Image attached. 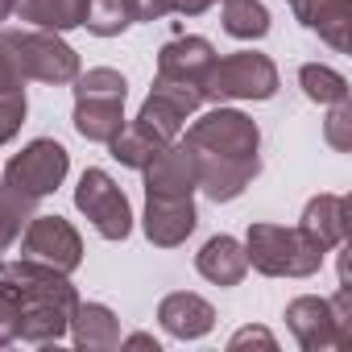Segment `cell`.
Listing matches in <instances>:
<instances>
[{
	"label": "cell",
	"instance_id": "9a60e30c",
	"mask_svg": "<svg viewBox=\"0 0 352 352\" xmlns=\"http://www.w3.org/2000/svg\"><path fill=\"white\" fill-rule=\"evenodd\" d=\"M212 63H216L212 42L208 38H195V34L174 38V42H166L157 50V75L162 79H174V83H195L199 87Z\"/></svg>",
	"mask_w": 352,
	"mask_h": 352
},
{
	"label": "cell",
	"instance_id": "d6a6232c",
	"mask_svg": "<svg viewBox=\"0 0 352 352\" xmlns=\"http://www.w3.org/2000/svg\"><path fill=\"white\" fill-rule=\"evenodd\" d=\"M120 344H124V348H153V352H157V340H153V336H141V331L129 336V340H120Z\"/></svg>",
	"mask_w": 352,
	"mask_h": 352
},
{
	"label": "cell",
	"instance_id": "6da1fadb",
	"mask_svg": "<svg viewBox=\"0 0 352 352\" xmlns=\"http://www.w3.org/2000/svg\"><path fill=\"white\" fill-rule=\"evenodd\" d=\"M187 149L195 153L199 191L216 204L236 199L261 170V129L253 116L216 104L187 129Z\"/></svg>",
	"mask_w": 352,
	"mask_h": 352
},
{
	"label": "cell",
	"instance_id": "ba28073f",
	"mask_svg": "<svg viewBox=\"0 0 352 352\" xmlns=\"http://www.w3.org/2000/svg\"><path fill=\"white\" fill-rule=\"evenodd\" d=\"M75 208L91 220V228L104 241H124L133 232V208L124 199V191L112 183L108 170H83V179L75 187Z\"/></svg>",
	"mask_w": 352,
	"mask_h": 352
},
{
	"label": "cell",
	"instance_id": "44dd1931",
	"mask_svg": "<svg viewBox=\"0 0 352 352\" xmlns=\"http://www.w3.org/2000/svg\"><path fill=\"white\" fill-rule=\"evenodd\" d=\"M34 204L38 199H30L25 191H17L9 179H0V257L21 241L25 224L34 220Z\"/></svg>",
	"mask_w": 352,
	"mask_h": 352
},
{
	"label": "cell",
	"instance_id": "8fae6325",
	"mask_svg": "<svg viewBox=\"0 0 352 352\" xmlns=\"http://www.w3.org/2000/svg\"><path fill=\"white\" fill-rule=\"evenodd\" d=\"M21 257L42 261L58 274H75L83 265V241L63 216H34L21 232Z\"/></svg>",
	"mask_w": 352,
	"mask_h": 352
},
{
	"label": "cell",
	"instance_id": "d4e9b609",
	"mask_svg": "<svg viewBox=\"0 0 352 352\" xmlns=\"http://www.w3.org/2000/svg\"><path fill=\"white\" fill-rule=\"evenodd\" d=\"M83 25L96 34V38H116L133 25V13H129V0H87V17Z\"/></svg>",
	"mask_w": 352,
	"mask_h": 352
},
{
	"label": "cell",
	"instance_id": "603a6c76",
	"mask_svg": "<svg viewBox=\"0 0 352 352\" xmlns=\"http://www.w3.org/2000/svg\"><path fill=\"white\" fill-rule=\"evenodd\" d=\"M224 5V34L241 42H257L270 34V9L261 0H220Z\"/></svg>",
	"mask_w": 352,
	"mask_h": 352
},
{
	"label": "cell",
	"instance_id": "9c48e42d",
	"mask_svg": "<svg viewBox=\"0 0 352 352\" xmlns=\"http://www.w3.org/2000/svg\"><path fill=\"white\" fill-rule=\"evenodd\" d=\"M67 170H71V153L54 137H38L21 153H13V162L5 166V179L17 191H25L30 199H46L63 187Z\"/></svg>",
	"mask_w": 352,
	"mask_h": 352
},
{
	"label": "cell",
	"instance_id": "1f68e13d",
	"mask_svg": "<svg viewBox=\"0 0 352 352\" xmlns=\"http://www.w3.org/2000/svg\"><path fill=\"white\" fill-rule=\"evenodd\" d=\"M212 5H220V0H174V13H183V17H199V13H208Z\"/></svg>",
	"mask_w": 352,
	"mask_h": 352
},
{
	"label": "cell",
	"instance_id": "484cf974",
	"mask_svg": "<svg viewBox=\"0 0 352 352\" xmlns=\"http://www.w3.org/2000/svg\"><path fill=\"white\" fill-rule=\"evenodd\" d=\"M323 137L331 149L348 153L352 149V104L340 100V104H327V120H323Z\"/></svg>",
	"mask_w": 352,
	"mask_h": 352
},
{
	"label": "cell",
	"instance_id": "277c9868",
	"mask_svg": "<svg viewBox=\"0 0 352 352\" xmlns=\"http://www.w3.org/2000/svg\"><path fill=\"white\" fill-rule=\"evenodd\" d=\"M286 327L307 352H336L352 344V286L340 282L336 298L298 294L286 302Z\"/></svg>",
	"mask_w": 352,
	"mask_h": 352
},
{
	"label": "cell",
	"instance_id": "f1b7e54d",
	"mask_svg": "<svg viewBox=\"0 0 352 352\" xmlns=\"http://www.w3.org/2000/svg\"><path fill=\"white\" fill-rule=\"evenodd\" d=\"M25 124V96H0V145L13 141Z\"/></svg>",
	"mask_w": 352,
	"mask_h": 352
},
{
	"label": "cell",
	"instance_id": "cb8c5ba5",
	"mask_svg": "<svg viewBox=\"0 0 352 352\" xmlns=\"http://www.w3.org/2000/svg\"><path fill=\"white\" fill-rule=\"evenodd\" d=\"M298 83H302L307 100H315V104H340V100H348V79H344L336 67L307 63V67L298 71Z\"/></svg>",
	"mask_w": 352,
	"mask_h": 352
},
{
	"label": "cell",
	"instance_id": "3957f363",
	"mask_svg": "<svg viewBox=\"0 0 352 352\" xmlns=\"http://www.w3.org/2000/svg\"><path fill=\"white\" fill-rule=\"evenodd\" d=\"M71 83H75V129H79V137L108 145L124 129L129 79L112 67H91V71H79Z\"/></svg>",
	"mask_w": 352,
	"mask_h": 352
},
{
	"label": "cell",
	"instance_id": "7a4b0ae2",
	"mask_svg": "<svg viewBox=\"0 0 352 352\" xmlns=\"http://www.w3.org/2000/svg\"><path fill=\"white\" fill-rule=\"evenodd\" d=\"M5 274L17 290L21 302V331L17 340L25 344H58L71 327V315L79 307V294L71 286V274H58L42 261L17 257V261H0Z\"/></svg>",
	"mask_w": 352,
	"mask_h": 352
},
{
	"label": "cell",
	"instance_id": "ac0fdd59",
	"mask_svg": "<svg viewBox=\"0 0 352 352\" xmlns=\"http://www.w3.org/2000/svg\"><path fill=\"white\" fill-rule=\"evenodd\" d=\"M195 270L216 282V286H241L245 274H249V257H245V245L236 236H212L199 253H195Z\"/></svg>",
	"mask_w": 352,
	"mask_h": 352
},
{
	"label": "cell",
	"instance_id": "4dcf8cb0",
	"mask_svg": "<svg viewBox=\"0 0 352 352\" xmlns=\"http://www.w3.org/2000/svg\"><path fill=\"white\" fill-rule=\"evenodd\" d=\"M249 344H257V348H265V352H274V348H278V340H274L265 327H241V331L228 340V348H232V352H236V348H249Z\"/></svg>",
	"mask_w": 352,
	"mask_h": 352
},
{
	"label": "cell",
	"instance_id": "5b68a950",
	"mask_svg": "<svg viewBox=\"0 0 352 352\" xmlns=\"http://www.w3.org/2000/svg\"><path fill=\"white\" fill-rule=\"evenodd\" d=\"M245 257L257 274L265 278H311L323 265V249L311 245L298 228H282V224H249L245 236Z\"/></svg>",
	"mask_w": 352,
	"mask_h": 352
},
{
	"label": "cell",
	"instance_id": "7402d4cb",
	"mask_svg": "<svg viewBox=\"0 0 352 352\" xmlns=\"http://www.w3.org/2000/svg\"><path fill=\"white\" fill-rule=\"evenodd\" d=\"M162 145H170V141H162V137H153L145 124H137V120H124V129L108 141V149H112V157L120 162V166H129V170H141Z\"/></svg>",
	"mask_w": 352,
	"mask_h": 352
},
{
	"label": "cell",
	"instance_id": "f546056e",
	"mask_svg": "<svg viewBox=\"0 0 352 352\" xmlns=\"http://www.w3.org/2000/svg\"><path fill=\"white\" fill-rule=\"evenodd\" d=\"M133 21H162L174 13V0H129Z\"/></svg>",
	"mask_w": 352,
	"mask_h": 352
},
{
	"label": "cell",
	"instance_id": "4316f807",
	"mask_svg": "<svg viewBox=\"0 0 352 352\" xmlns=\"http://www.w3.org/2000/svg\"><path fill=\"white\" fill-rule=\"evenodd\" d=\"M21 331V302H17V290L13 282L0 274V348H9Z\"/></svg>",
	"mask_w": 352,
	"mask_h": 352
},
{
	"label": "cell",
	"instance_id": "7c38bea8",
	"mask_svg": "<svg viewBox=\"0 0 352 352\" xmlns=\"http://www.w3.org/2000/svg\"><path fill=\"white\" fill-rule=\"evenodd\" d=\"M145 195H166V199H183L199 191V170H195V153L187 149V141H170L162 145L145 166Z\"/></svg>",
	"mask_w": 352,
	"mask_h": 352
},
{
	"label": "cell",
	"instance_id": "e0dca14e",
	"mask_svg": "<svg viewBox=\"0 0 352 352\" xmlns=\"http://www.w3.org/2000/svg\"><path fill=\"white\" fill-rule=\"evenodd\" d=\"M294 17L315 30L331 50H348V25H352V0H294Z\"/></svg>",
	"mask_w": 352,
	"mask_h": 352
},
{
	"label": "cell",
	"instance_id": "4fadbf2b",
	"mask_svg": "<svg viewBox=\"0 0 352 352\" xmlns=\"http://www.w3.org/2000/svg\"><path fill=\"white\" fill-rule=\"evenodd\" d=\"M145 236L149 245L157 249H179L195 224H199V212H195V195H183V199H166V195H145Z\"/></svg>",
	"mask_w": 352,
	"mask_h": 352
},
{
	"label": "cell",
	"instance_id": "8992f818",
	"mask_svg": "<svg viewBox=\"0 0 352 352\" xmlns=\"http://www.w3.org/2000/svg\"><path fill=\"white\" fill-rule=\"evenodd\" d=\"M278 91V67L270 54L257 50H236L228 58H216L199 83V96L208 104H228V100H270Z\"/></svg>",
	"mask_w": 352,
	"mask_h": 352
},
{
	"label": "cell",
	"instance_id": "836d02e7",
	"mask_svg": "<svg viewBox=\"0 0 352 352\" xmlns=\"http://www.w3.org/2000/svg\"><path fill=\"white\" fill-rule=\"evenodd\" d=\"M13 9H17V0H0V25L13 17Z\"/></svg>",
	"mask_w": 352,
	"mask_h": 352
},
{
	"label": "cell",
	"instance_id": "2e32d148",
	"mask_svg": "<svg viewBox=\"0 0 352 352\" xmlns=\"http://www.w3.org/2000/svg\"><path fill=\"white\" fill-rule=\"evenodd\" d=\"M298 232L319 245L323 253L340 249L348 241V199L344 195H315L307 208H302V220H298Z\"/></svg>",
	"mask_w": 352,
	"mask_h": 352
},
{
	"label": "cell",
	"instance_id": "83f0119b",
	"mask_svg": "<svg viewBox=\"0 0 352 352\" xmlns=\"http://www.w3.org/2000/svg\"><path fill=\"white\" fill-rule=\"evenodd\" d=\"M0 96H25V71L13 54V46L0 34Z\"/></svg>",
	"mask_w": 352,
	"mask_h": 352
},
{
	"label": "cell",
	"instance_id": "e575fe53",
	"mask_svg": "<svg viewBox=\"0 0 352 352\" xmlns=\"http://www.w3.org/2000/svg\"><path fill=\"white\" fill-rule=\"evenodd\" d=\"M286 5H294V0H286Z\"/></svg>",
	"mask_w": 352,
	"mask_h": 352
},
{
	"label": "cell",
	"instance_id": "ffe728a7",
	"mask_svg": "<svg viewBox=\"0 0 352 352\" xmlns=\"http://www.w3.org/2000/svg\"><path fill=\"white\" fill-rule=\"evenodd\" d=\"M13 17H21L30 30L67 34V30H79V25H83L87 0H17Z\"/></svg>",
	"mask_w": 352,
	"mask_h": 352
},
{
	"label": "cell",
	"instance_id": "30bf717a",
	"mask_svg": "<svg viewBox=\"0 0 352 352\" xmlns=\"http://www.w3.org/2000/svg\"><path fill=\"white\" fill-rule=\"evenodd\" d=\"M199 104H204V96H199L195 83H174V79L153 75V87H149V96H145V104L137 112V124H145L162 141H174L183 133L187 116L199 112Z\"/></svg>",
	"mask_w": 352,
	"mask_h": 352
},
{
	"label": "cell",
	"instance_id": "5bb4252c",
	"mask_svg": "<svg viewBox=\"0 0 352 352\" xmlns=\"http://www.w3.org/2000/svg\"><path fill=\"white\" fill-rule=\"evenodd\" d=\"M157 323L174 336V340H199L216 327V307L191 290H174L157 302Z\"/></svg>",
	"mask_w": 352,
	"mask_h": 352
},
{
	"label": "cell",
	"instance_id": "52a82bcc",
	"mask_svg": "<svg viewBox=\"0 0 352 352\" xmlns=\"http://www.w3.org/2000/svg\"><path fill=\"white\" fill-rule=\"evenodd\" d=\"M5 42L13 46L25 79H38V83H71L79 75V54L50 30H9Z\"/></svg>",
	"mask_w": 352,
	"mask_h": 352
},
{
	"label": "cell",
	"instance_id": "d6986e66",
	"mask_svg": "<svg viewBox=\"0 0 352 352\" xmlns=\"http://www.w3.org/2000/svg\"><path fill=\"white\" fill-rule=\"evenodd\" d=\"M67 331H71L75 348H87V352H108L120 344V319L104 302H79Z\"/></svg>",
	"mask_w": 352,
	"mask_h": 352
}]
</instances>
